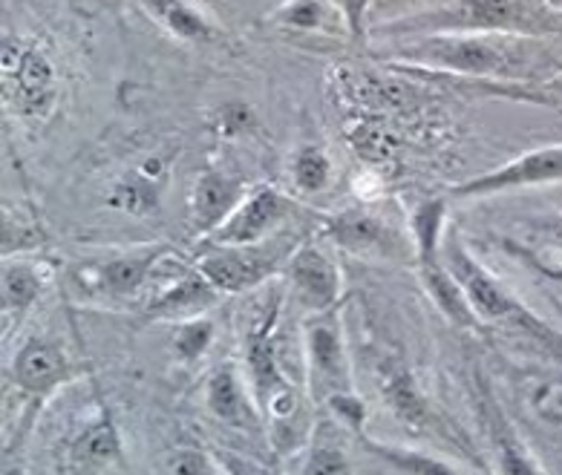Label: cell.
Returning <instances> with one entry per match:
<instances>
[{"label":"cell","mask_w":562,"mask_h":475,"mask_svg":"<svg viewBox=\"0 0 562 475\" xmlns=\"http://www.w3.org/2000/svg\"><path fill=\"white\" fill-rule=\"evenodd\" d=\"M378 35L422 38V35H510L542 38L562 32V15L542 0H450L430 12L386 23Z\"/></svg>","instance_id":"6da1fadb"},{"label":"cell","mask_w":562,"mask_h":475,"mask_svg":"<svg viewBox=\"0 0 562 475\" xmlns=\"http://www.w3.org/2000/svg\"><path fill=\"white\" fill-rule=\"evenodd\" d=\"M393 55L470 78H499L516 69L510 35H422L395 46Z\"/></svg>","instance_id":"7a4b0ae2"},{"label":"cell","mask_w":562,"mask_h":475,"mask_svg":"<svg viewBox=\"0 0 562 475\" xmlns=\"http://www.w3.org/2000/svg\"><path fill=\"white\" fill-rule=\"evenodd\" d=\"M173 251L165 242H150L142 248H127V251L110 253L99 262H87L76 271V283L81 292L95 294V297L131 299L154 289L159 294L168 283H173L179 274H186L191 265L173 269L170 265ZM150 294V297H154Z\"/></svg>","instance_id":"3957f363"},{"label":"cell","mask_w":562,"mask_h":475,"mask_svg":"<svg viewBox=\"0 0 562 475\" xmlns=\"http://www.w3.org/2000/svg\"><path fill=\"white\" fill-rule=\"evenodd\" d=\"M53 464L58 475H108L122 467V432L101 395L87 400L85 409L58 436L53 446Z\"/></svg>","instance_id":"277c9868"},{"label":"cell","mask_w":562,"mask_h":475,"mask_svg":"<svg viewBox=\"0 0 562 475\" xmlns=\"http://www.w3.org/2000/svg\"><path fill=\"white\" fill-rule=\"evenodd\" d=\"M303 237L283 230L278 237L255 242V246H205L196 257V269L209 276V283L223 294H246L266 285L274 274L285 271L292 253Z\"/></svg>","instance_id":"5b68a950"},{"label":"cell","mask_w":562,"mask_h":475,"mask_svg":"<svg viewBox=\"0 0 562 475\" xmlns=\"http://www.w3.org/2000/svg\"><path fill=\"white\" fill-rule=\"evenodd\" d=\"M3 108L18 118H47L58 101V69L44 46L21 35L3 38L0 61Z\"/></svg>","instance_id":"8992f818"},{"label":"cell","mask_w":562,"mask_h":475,"mask_svg":"<svg viewBox=\"0 0 562 475\" xmlns=\"http://www.w3.org/2000/svg\"><path fill=\"white\" fill-rule=\"evenodd\" d=\"M303 338V372H306V395L315 407L344 392L355 389L352 363L347 352V335L340 308L324 315H306L301 323Z\"/></svg>","instance_id":"52a82bcc"},{"label":"cell","mask_w":562,"mask_h":475,"mask_svg":"<svg viewBox=\"0 0 562 475\" xmlns=\"http://www.w3.org/2000/svg\"><path fill=\"white\" fill-rule=\"evenodd\" d=\"M9 389L18 395V407L26 409V418L38 412L55 392L72 384L78 377V366L58 340L53 338H26L18 346L15 358L7 369Z\"/></svg>","instance_id":"ba28073f"},{"label":"cell","mask_w":562,"mask_h":475,"mask_svg":"<svg viewBox=\"0 0 562 475\" xmlns=\"http://www.w3.org/2000/svg\"><path fill=\"white\" fill-rule=\"evenodd\" d=\"M324 237L363 260H409L416 257L413 239L404 237L398 223L378 214L375 207H349L335 216H326Z\"/></svg>","instance_id":"9c48e42d"},{"label":"cell","mask_w":562,"mask_h":475,"mask_svg":"<svg viewBox=\"0 0 562 475\" xmlns=\"http://www.w3.org/2000/svg\"><path fill=\"white\" fill-rule=\"evenodd\" d=\"M301 202L285 196L283 191L271 184H257L251 188L243 205L228 216L223 228H216L211 237H205V246H255L266 239L283 234L292 216L301 214Z\"/></svg>","instance_id":"30bf717a"},{"label":"cell","mask_w":562,"mask_h":475,"mask_svg":"<svg viewBox=\"0 0 562 475\" xmlns=\"http://www.w3.org/2000/svg\"><path fill=\"white\" fill-rule=\"evenodd\" d=\"M285 283L306 315H324L338 308L344 276L338 262L321 239H303L285 265Z\"/></svg>","instance_id":"8fae6325"},{"label":"cell","mask_w":562,"mask_h":475,"mask_svg":"<svg viewBox=\"0 0 562 475\" xmlns=\"http://www.w3.org/2000/svg\"><path fill=\"white\" fill-rule=\"evenodd\" d=\"M554 182H562V145L528 150V154L516 156L499 168L456 184L450 193L456 200H487V196L516 191V188H537V184Z\"/></svg>","instance_id":"7c38bea8"},{"label":"cell","mask_w":562,"mask_h":475,"mask_svg":"<svg viewBox=\"0 0 562 475\" xmlns=\"http://www.w3.org/2000/svg\"><path fill=\"white\" fill-rule=\"evenodd\" d=\"M205 409L214 421L243 436H266V418L248 384L246 372L234 363H220L205 377Z\"/></svg>","instance_id":"4fadbf2b"},{"label":"cell","mask_w":562,"mask_h":475,"mask_svg":"<svg viewBox=\"0 0 562 475\" xmlns=\"http://www.w3.org/2000/svg\"><path fill=\"white\" fill-rule=\"evenodd\" d=\"M170 182V156L154 154L139 159L136 165L119 173L108 191V205L124 216H145L156 214L162 205L165 188Z\"/></svg>","instance_id":"5bb4252c"},{"label":"cell","mask_w":562,"mask_h":475,"mask_svg":"<svg viewBox=\"0 0 562 475\" xmlns=\"http://www.w3.org/2000/svg\"><path fill=\"white\" fill-rule=\"evenodd\" d=\"M251 188L239 173L232 170L211 168L202 177H196L191 188V200H188V214H191L193 230L202 239L211 237L216 228L228 223V216L243 205Z\"/></svg>","instance_id":"9a60e30c"},{"label":"cell","mask_w":562,"mask_h":475,"mask_svg":"<svg viewBox=\"0 0 562 475\" xmlns=\"http://www.w3.org/2000/svg\"><path fill=\"white\" fill-rule=\"evenodd\" d=\"M49 283L47 265L30 260V257H3L0 271V320H3V338H12L32 308L38 306Z\"/></svg>","instance_id":"2e32d148"},{"label":"cell","mask_w":562,"mask_h":475,"mask_svg":"<svg viewBox=\"0 0 562 475\" xmlns=\"http://www.w3.org/2000/svg\"><path fill=\"white\" fill-rule=\"evenodd\" d=\"M223 294L209 283V276L202 274L196 265L179 274L173 283H168L159 294L147 299V320H168L186 323L205 317L211 308L220 303Z\"/></svg>","instance_id":"e0dca14e"},{"label":"cell","mask_w":562,"mask_h":475,"mask_svg":"<svg viewBox=\"0 0 562 475\" xmlns=\"http://www.w3.org/2000/svg\"><path fill=\"white\" fill-rule=\"evenodd\" d=\"M375 386L378 392H381V400L386 404V409L395 415V421L416 432H424L430 427V404L424 398L416 375H413L404 363L393 361V358H386V361L378 363Z\"/></svg>","instance_id":"ac0fdd59"},{"label":"cell","mask_w":562,"mask_h":475,"mask_svg":"<svg viewBox=\"0 0 562 475\" xmlns=\"http://www.w3.org/2000/svg\"><path fill=\"white\" fill-rule=\"evenodd\" d=\"M344 430L347 427L335 421L329 412L324 418H317L308 444L297 453L301 461H297V473L294 475H355Z\"/></svg>","instance_id":"d6986e66"},{"label":"cell","mask_w":562,"mask_h":475,"mask_svg":"<svg viewBox=\"0 0 562 475\" xmlns=\"http://www.w3.org/2000/svg\"><path fill=\"white\" fill-rule=\"evenodd\" d=\"M418 276H422L424 292L430 294V299L441 308V315L447 320L459 326V329H482L476 312L470 306L468 294H464L462 283L456 280V274L447 269L445 253L441 257H432V260L416 262Z\"/></svg>","instance_id":"ffe728a7"},{"label":"cell","mask_w":562,"mask_h":475,"mask_svg":"<svg viewBox=\"0 0 562 475\" xmlns=\"http://www.w3.org/2000/svg\"><path fill=\"white\" fill-rule=\"evenodd\" d=\"M485 427L487 438H491L496 475H548L537 461V455L531 453V446L516 436L514 423L493 404H485Z\"/></svg>","instance_id":"44dd1931"},{"label":"cell","mask_w":562,"mask_h":475,"mask_svg":"<svg viewBox=\"0 0 562 475\" xmlns=\"http://www.w3.org/2000/svg\"><path fill=\"white\" fill-rule=\"evenodd\" d=\"M361 446L370 455H375L378 461H384L386 467H393L401 475H464L462 470L447 464L445 459L430 453H422V450H413V446L390 444V441H378L372 436H358Z\"/></svg>","instance_id":"7402d4cb"},{"label":"cell","mask_w":562,"mask_h":475,"mask_svg":"<svg viewBox=\"0 0 562 475\" xmlns=\"http://www.w3.org/2000/svg\"><path fill=\"white\" fill-rule=\"evenodd\" d=\"M142 7L162 23L173 38L193 41V44L216 38L214 23L202 15L200 9L191 7L188 0H142Z\"/></svg>","instance_id":"603a6c76"},{"label":"cell","mask_w":562,"mask_h":475,"mask_svg":"<svg viewBox=\"0 0 562 475\" xmlns=\"http://www.w3.org/2000/svg\"><path fill=\"white\" fill-rule=\"evenodd\" d=\"M447 200H424L409 214V239L416 246V262L441 257L445 251Z\"/></svg>","instance_id":"cb8c5ba5"},{"label":"cell","mask_w":562,"mask_h":475,"mask_svg":"<svg viewBox=\"0 0 562 475\" xmlns=\"http://www.w3.org/2000/svg\"><path fill=\"white\" fill-rule=\"evenodd\" d=\"M292 179L294 188L303 196H315V193L326 191L331 182V159L326 156L324 147L303 145L292 159Z\"/></svg>","instance_id":"d4e9b609"},{"label":"cell","mask_w":562,"mask_h":475,"mask_svg":"<svg viewBox=\"0 0 562 475\" xmlns=\"http://www.w3.org/2000/svg\"><path fill=\"white\" fill-rule=\"evenodd\" d=\"M216 326L209 315L196 317V320L173 323V335H170V352L179 363H196L202 354L209 352L214 343Z\"/></svg>","instance_id":"484cf974"},{"label":"cell","mask_w":562,"mask_h":475,"mask_svg":"<svg viewBox=\"0 0 562 475\" xmlns=\"http://www.w3.org/2000/svg\"><path fill=\"white\" fill-rule=\"evenodd\" d=\"M159 475H225V470L205 446L182 441L165 450L159 461Z\"/></svg>","instance_id":"4316f807"},{"label":"cell","mask_w":562,"mask_h":475,"mask_svg":"<svg viewBox=\"0 0 562 475\" xmlns=\"http://www.w3.org/2000/svg\"><path fill=\"white\" fill-rule=\"evenodd\" d=\"M331 15H340V12L326 7L324 0H289L274 15V21L289 30H324Z\"/></svg>","instance_id":"83f0119b"},{"label":"cell","mask_w":562,"mask_h":475,"mask_svg":"<svg viewBox=\"0 0 562 475\" xmlns=\"http://www.w3.org/2000/svg\"><path fill=\"white\" fill-rule=\"evenodd\" d=\"M326 412L335 418L338 423L347 427V432L352 436H363V427H367V404L358 392H344V395H335L324 404Z\"/></svg>","instance_id":"f1b7e54d"},{"label":"cell","mask_w":562,"mask_h":475,"mask_svg":"<svg viewBox=\"0 0 562 475\" xmlns=\"http://www.w3.org/2000/svg\"><path fill=\"white\" fill-rule=\"evenodd\" d=\"M531 409L546 423L562 427V375L546 377L531 389Z\"/></svg>","instance_id":"f546056e"},{"label":"cell","mask_w":562,"mask_h":475,"mask_svg":"<svg viewBox=\"0 0 562 475\" xmlns=\"http://www.w3.org/2000/svg\"><path fill=\"white\" fill-rule=\"evenodd\" d=\"M372 0H335V9L340 12L344 23L352 38H363L367 35V12H370Z\"/></svg>","instance_id":"4dcf8cb0"},{"label":"cell","mask_w":562,"mask_h":475,"mask_svg":"<svg viewBox=\"0 0 562 475\" xmlns=\"http://www.w3.org/2000/svg\"><path fill=\"white\" fill-rule=\"evenodd\" d=\"M551 237H554L557 248H560V251H562V223H557L554 228H551Z\"/></svg>","instance_id":"1f68e13d"},{"label":"cell","mask_w":562,"mask_h":475,"mask_svg":"<svg viewBox=\"0 0 562 475\" xmlns=\"http://www.w3.org/2000/svg\"><path fill=\"white\" fill-rule=\"evenodd\" d=\"M542 3H546V7H551V9H554V12H560V15H562V0H542Z\"/></svg>","instance_id":"d6a6232c"},{"label":"cell","mask_w":562,"mask_h":475,"mask_svg":"<svg viewBox=\"0 0 562 475\" xmlns=\"http://www.w3.org/2000/svg\"><path fill=\"white\" fill-rule=\"evenodd\" d=\"M560 110H562V108H560Z\"/></svg>","instance_id":"836d02e7"}]
</instances>
